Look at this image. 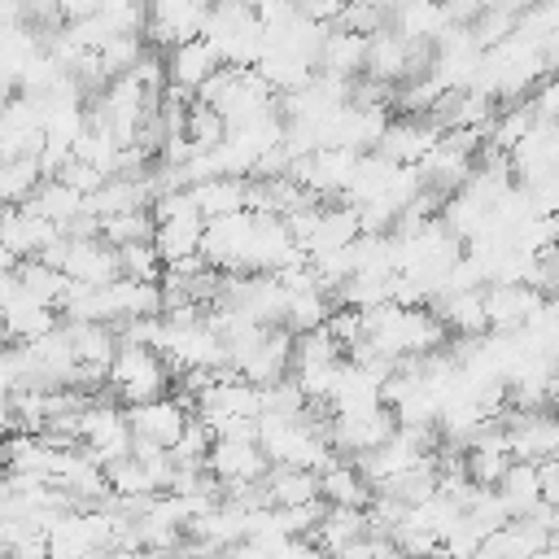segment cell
<instances>
[{
  "mask_svg": "<svg viewBox=\"0 0 559 559\" xmlns=\"http://www.w3.org/2000/svg\"><path fill=\"white\" fill-rule=\"evenodd\" d=\"M192 100L210 105L227 127H245V122L266 118V114L280 109V96L262 83L258 70H231V66H223V70H218Z\"/></svg>",
  "mask_w": 559,
  "mask_h": 559,
  "instance_id": "7a4b0ae2",
  "label": "cell"
},
{
  "mask_svg": "<svg viewBox=\"0 0 559 559\" xmlns=\"http://www.w3.org/2000/svg\"><path fill=\"white\" fill-rule=\"evenodd\" d=\"M555 26H559V0H533L520 17H515V31L511 35H520V39H528V44H546L550 35H555Z\"/></svg>",
  "mask_w": 559,
  "mask_h": 559,
  "instance_id": "d4e9b609",
  "label": "cell"
},
{
  "mask_svg": "<svg viewBox=\"0 0 559 559\" xmlns=\"http://www.w3.org/2000/svg\"><path fill=\"white\" fill-rule=\"evenodd\" d=\"M542 61H546V79L559 74V26H555V35L542 44Z\"/></svg>",
  "mask_w": 559,
  "mask_h": 559,
  "instance_id": "83f0119b",
  "label": "cell"
},
{
  "mask_svg": "<svg viewBox=\"0 0 559 559\" xmlns=\"http://www.w3.org/2000/svg\"><path fill=\"white\" fill-rule=\"evenodd\" d=\"M223 70V61H218V52L197 35V39H183V44H175V48H166V87L170 92H179V96H197L214 74Z\"/></svg>",
  "mask_w": 559,
  "mask_h": 559,
  "instance_id": "7c38bea8",
  "label": "cell"
},
{
  "mask_svg": "<svg viewBox=\"0 0 559 559\" xmlns=\"http://www.w3.org/2000/svg\"><path fill=\"white\" fill-rule=\"evenodd\" d=\"M210 0H144V39L157 48H175L197 39L205 26Z\"/></svg>",
  "mask_w": 559,
  "mask_h": 559,
  "instance_id": "ba28073f",
  "label": "cell"
},
{
  "mask_svg": "<svg viewBox=\"0 0 559 559\" xmlns=\"http://www.w3.org/2000/svg\"><path fill=\"white\" fill-rule=\"evenodd\" d=\"M57 13H61V22H83L96 13V0H57Z\"/></svg>",
  "mask_w": 559,
  "mask_h": 559,
  "instance_id": "4316f807",
  "label": "cell"
},
{
  "mask_svg": "<svg viewBox=\"0 0 559 559\" xmlns=\"http://www.w3.org/2000/svg\"><path fill=\"white\" fill-rule=\"evenodd\" d=\"M397 432V415L380 402V406H362V411H341V415H328V445L336 454H371L380 450L389 437Z\"/></svg>",
  "mask_w": 559,
  "mask_h": 559,
  "instance_id": "277c9868",
  "label": "cell"
},
{
  "mask_svg": "<svg viewBox=\"0 0 559 559\" xmlns=\"http://www.w3.org/2000/svg\"><path fill=\"white\" fill-rule=\"evenodd\" d=\"M546 218H550V236H555V245H559V210H555V214H546Z\"/></svg>",
  "mask_w": 559,
  "mask_h": 559,
  "instance_id": "f546056e",
  "label": "cell"
},
{
  "mask_svg": "<svg viewBox=\"0 0 559 559\" xmlns=\"http://www.w3.org/2000/svg\"><path fill=\"white\" fill-rule=\"evenodd\" d=\"M384 26L397 31L402 39H411V44H428L432 48L441 39V31L450 26V13H445L441 0H402V4L389 9Z\"/></svg>",
  "mask_w": 559,
  "mask_h": 559,
  "instance_id": "9a60e30c",
  "label": "cell"
},
{
  "mask_svg": "<svg viewBox=\"0 0 559 559\" xmlns=\"http://www.w3.org/2000/svg\"><path fill=\"white\" fill-rule=\"evenodd\" d=\"M201 39L231 70H253L258 57L266 52V31L253 13V0H214L210 13H205Z\"/></svg>",
  "mask_w": 559,
  "mask_h": 559,
  "instance_id": "6da1fadb",
  "label": "cell"
},
{
  "mask_svg": "<svg viewBox=\"0 0 559 559\" xmlns=\"http://www.w3.org/2000/svg\"><path fill=\"white\" fill-rule=\"evenodd\" d=\"M118 266H122V280H144V284H162V271H166L157 249H153V240L118 249Z\"/></svg>",
  "mask_w": 559,
  "mask_h": 559,
  "instance_id": "484cf974",
  "label": "cell"
},
{
  "mask_svg": "<svg viewBox=\"0 0 559 559\" xmlns=\"http://www.w3.org/2000/svg\"><path fill=\"white\" fill-rule=\"evenodd\" d=\"M100 240L114 245V249L153 240V210H127V214H109V218H100Z\"/></svg>",
  "mask_w": 559,
  "mask_h": 559,
  "instance_id": "603a6c76",
  "label": "cell"
},
{
  "mask_svg": "<svg viewBox=\"0 0 559 559\" xmlns=\"http://www.w3.org/2000/svg\"><path fill=\"white\" fill-rule=\"evenodd\" d=\"M188 406L179 397H153V402H140V406H127V424H131V441H144V445H157V450H175V441L183 437L188 428Z\"/></svg>",
  "mask_w": 559,
  "mask_h": 559,
  "instance_id": "9c48e42d",
  "label": "cell"
},
{
  "mask_svg": "<svg viewBox=\"0 0 559 559\" xmlns=\"http://www.w3.org/2000/svg\"><path fill=\"white\" fill-rule=\"evenodd\" d=\"M188 192H192V201H197V210H201L205 223L210 218H223V214L249 210V179H240V175H214V179L192 183Z\"/></svg>",
  "mask_w": 559,
  "mask_h": 559,
  "instance_id": "ac0fdd59",
  "label": "cell"
},
{
  "mask_svg": "<svg viewBox=\"0 0 559 559\" xmlns=\"http://www.w3.org/2000/svg\"><path fill=\"white\" fill-rule=\"evenodd\" d=\"M39 179H48L39 157H0V205H26Z\"/></svg>",
  "mask_w": 559,
  "mask_h": 559,
  "instance_id": "7402d4cb",
  "label": "cell"
},
{
  "mask_svg": "<svg viewBox=\"0 0 559 559\" xmlns=\"http://www.w3.org/2000/svg\"><path fill=\"white\" fill-rule=\"evenodd\" d=\"M227 135V122L210 109V105H201V100H188V114H183V140L197 148V153H210L218 140Z\"/></svg>",
  "mask_w": 559,
  "mask_h": 559,
  "instance_id": "cb8c5ba5",
  "label": "cell"
},
{
  "mask_svg": "<svg viewBox=\"0 0 559 559\" xmlns=\"http://www.w3.org/2000/svg\"><path fill=\"white\" fill-rule=\"evenodd\" d=\"M493 493L502 498V507L511 511V520L537 511V507H542V472H537V463L511 459V467L502 472V480L493 485Z\"/></svg>",
  "mask_w": 559,
  "mask_h": 559,
  "instance_id": "d6986e66",
  "label": "cell"
},
{
  "mask_svg": "<svg viewBox=\"0 0 559 559\" xmlns=\"http://www.w3.org/2000/svg\"><path fill=\"white\" fill-rule=\"evenodd\" d=\"M170 367L157 349L148 345H118L109 371H105V384L109 393L122 402V406H140V402H153V397H166L170 393Z\"/></svg>",
  "mask_w": 559,
  "mask_h": 559,
  "instance_id": "3957f363",
  "label": "cell"
},
{
  "mask_svg": "<svg viewBox=\"0 0 559 559\" xmlns=\"http://www.w3.org/2000/svg\"><path fill=\"white\" fill-rule=\"evenodd\" d=\"M445 131L432 122V118H389V127H384V135H380V144L371 148V153H380V157H389L393 166H419V157L441 140Z\"/></svg>",
  "mask_w": 559,
  "mask_h": 559,
  "instance_id": "4fadbf2b",
  "label": "cell"
},
{
  "mask_svg": "<svg viewBox=\"0 0 559 559\" xmlns=\"http://www.w3.org/2000/svg\"><path fill=\"white\" fill-rule=\"evenodd\" d=\"M319 498H323L328 507H358V511H367L371 498H376V489H371V480L358 472V463L332 459V463L319 472Z\"/></svg>",
  "mask_w": 559,
  "mask_h": 559,
  "instance_id": "e0dca14e",
  "label": "cell"
},
{
  "mask_svg": "<svg viewBox=\"0 0 559 559\" xmlns=\"http://www.w3.org/2000/svg\"><path fill=\"white\" fill-rule=\"evenodd\" d=\"M314 70L319 74H332V79H345V83L362 79V70H367V35H354V31L332 26L323 35V44H319Z\"/></svg>",
  "mask_w": 559,
  "mask_h": 559,
  "instance_id": "5bb4252c",
  "label": "cell"
},
{
  "mask_svg": "<svg viewBox=\"0 0 559 559\" xmlns=\"http://www.w3.org/2000/svg\"><path fill=\"white\" fill-rule=\"evenodd\" d=\"M26 210H35L39 218H48L61 236L70 231V223L87 210V197L79 192V188H70L66 179H57V175H48V179H39V188L31 192V201H26Z\"/></svg>",
  "mask_w": 559,
  "mask_h": 559,
  "instance_id": "2e32d148",
  "label": "cell"
},
{
  "mask_svg": "<svg viewBox=\"0 0 559 559\" xmlns=\"http://www.w3.org/2000/svg\"><path fill=\"white\" fill-rule=\"evenodd\" d=\"M57 240H61V231H57L48 218H39L35 210H26V205H9V210L0 214V249H4L13 262H35V258H44Z\"/></svg>",
  "mask_w": 559,
  "mask_h": 559,
  "instance_id": "30bf717a",
  "label": "cell"
},
{
  "mask_svg": "<svg viewBox=\"0 0 559 559\" xmlns=\"http://www.w3.org/2000/svg\"><path fill=\"white\" fill-rule=\"evenodd\" d=\"M79 450H87L100 467L118 463L131 454V424L122 406L109 402H87L79 411Z\"/></svg>",
  "mask_w": 559,
  "mask_h": 559,
  "instance_id": "5b68a950",
  "label": "cell"
},
{
  "mask_svg": "<svg viewBox=\"0 0 559 559\" xmlns=\"http://www.w3.org/2000/svg\"><path fill=\"white\" fill-rule=\"evenodd\" d=\"M266 454L258 450L253 432H236V437H214L210 454H205V472L218 480V489H236V485H253L266 476Z\"/></svg>",
  "mask_w": 559,
  "mask_h": 559,
  "instance_id": "52a82bcc",
  "label": "cell"
},
{
  "mask_svg": "<svg viewBox=\"0 0 559 559\" xmlns=\"http://www.w3.org/2000/svg\"><path fill=\"white\" fill-rule=\"evenodd\" d=\"M485 328L489 332H524L528 319L546 306V297L533 284H485Z\"/></svg>",
  "mask_w": 559,
  "mask_h": 559,
  "instance_id": "8fae6325",
  "label": "cell"
},
{
  "mask_svg": "<svg viewBox=\"0 0 559 559\" xmlns=\"http://www.w3.org/2000/svg\"><path fill=\"white\" fill-rule=\"evenodd\" d=\"M262 489H266V502L271 507H310V502H323L319 498V472H306V467H266Z\"/></svg>",
  "mask_w": 559,
  "mask_h": 559,
  "instance_id": "ffe728a7",
  "label": "cell"
},
{
  "mask_svg": "<svg viewBox=\"0 0 559 559\" xmlns=\"http://www.w3.org/2000/svg\"><path fill=\"white\" fill-rule=\"evenodd\" d=\"M493 424L502 428L511 459H524V463L559 459V415H550V411H515V415H493Z\"/></svg>",
  "mask_w": 559,
  "mask_h": 559,
  "instance_id": "8992f818",
  "label": "cell"
},
{
  "mask_svg": "<svg viewBox=\"0 0 559 559\" xmlns=\"http://www.w3.org/2000/svg\"><path fill=\"white\" fill-rule=\"evenodd\" d=\"M332 306H336V301H332L323 288H297V293H288V301H284V328H288L293 336H306V332H314V328L328 323Z\"/></svg>",
  "mask_w": 559,
  "mask_h": 559,
  "instance_id": "44dd1931",
  "label": "cell"
},
{
  "mask_svg": "<svg viewBox=\"0 0 559 559\" xmlns=\"http://www.w3.org/2000/svg\"><path fill=\"white\" fill-rule=\"evenodd\" d=\"M0 26H22V0H0Z\"/></svg>",
  "mask_w": 559,
  "mask_h": 559,
  "instance_id": "f1b7e54d",
  "label": "cell"
}]
</instances>
